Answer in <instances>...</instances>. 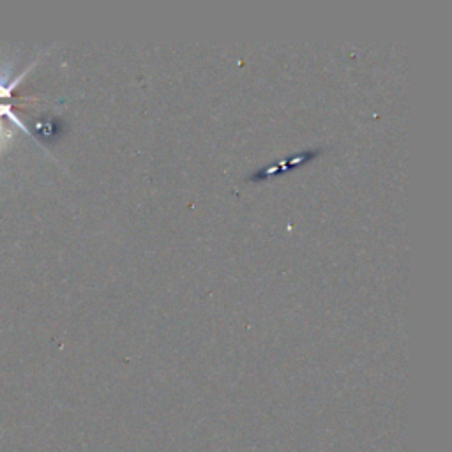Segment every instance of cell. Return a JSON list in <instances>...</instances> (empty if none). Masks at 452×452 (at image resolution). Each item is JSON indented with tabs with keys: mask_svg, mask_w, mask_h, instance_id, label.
<instances>
[{
	"mask_svg": "<svg viewBox=\"0 0 452 452\" xmlns=\"http://www.w3.org/2000/svg\"><path fill=\"white\" fill-rule=\"evenodd\" d=\"M318 156H320L318 149H313V150L309 149V150H304V152L294 154V156H290V158L285 159V161H279L271 166H263V168L253 172V174L247 177V182H260V181H265V178L276 177V175L287 174V172H291V170L299 168V166L313 161V159L318 158Z\"/></svg>",
	"mask_w": 452,
	"mask_h": 452,
	"instance_id": "cell-1",
	"label": "cell"
}]
</instances>
